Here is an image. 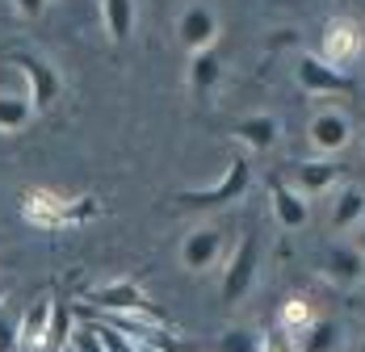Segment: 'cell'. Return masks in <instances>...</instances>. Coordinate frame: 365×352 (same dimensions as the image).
Returning <instances> with one entry per match:
<instances>
[{"mask_svg": "<svg viewBox=\"0 0 365 352\" xmlns=\"http://www.w3.org/2000/svg\"><path fill=\"white\" fill-rule=\"evenodd\" d=\"M248 189H252V164L244 155H235L227 164L219 185H210V189H181L177 202H181L185 210H222V206H235Z\"/></svg>", "mask_w": 365, "mask_h": 352, "instance_id": "obj_1", "label": "cell"}, {"mask_svg": "<svg viewBox=\"0 0 365 352\" xmlns=\"http://www.w3.org/2000/svg\"><path fill=\"white\" fill-rule=\"evenodd\" d=\"M307 143L319 160H336L353 147V118L344 109H315L307 122Z\"/></svg>", "mask_w": 365, "mask_h": 352, "instance_id": "obj_2", "label": "cell"}, {"mask_svg": "<svg viewBox=\"0 0 365 352\" xmlns=\"http://www.w3.org/2000/svg\"><path fill=\"white\" fill-rule=\"evenodd\" d=\"M222 252H227V235H222V227L202 222V227H193V231L181 239L177 260H181L185 273H215V269L222 264Z\"/></svg>", "mask_w": 365, "mask_h": 352, "instance_id": "obj_3", "label": "cell"}, {"mask_svg": "<svg viewBox=\"0 0 365 352\" xmlns=\"http://www.w3.org/2000/svg\"><path fill=\"white\" fill-rule=\"evenodd\" d=\"M294 80L307 97H353V76L349 71H336L331 63H324L319 55H298L294 63Z\"/></svg>", "mask_w": 365, "mask_h": 352, "instance_id": "obj_4", "label": "cell"}, {"mask_svg": "<svg viewBox=\"0 0 365 352\" xmlns=\"http://www.w3.org/2000/svg\"><path fill=\"white\" fill-rule=\"evenodd\" d=\"M256 269H260V239L244 235V244L235 247V256L227 260L222 269V302L227 306H240L256 285Z\"/></svg>", "mask_w": 365, "mask_h": 352, "instance_id": "obj_5", "label": "cell"}, {"mask_svg": "<svg viewBox=\"0 0 365 352\" xmlns=\"http://www.w3.org/2000/svg\"><path fill=\"white\" fill-rule=\"evenodd\" d=\"M361 51H365V34L353 17H331L324 26V55H319L324 63H331L336 71H349L361 59Z\"/></svg>", "mask_w": 365, "mask_h": 352, "instance_id": "obj_6", "label": "cell"}, {"mask_svg": "<svg viewBox=\"0 0 365 352\" xmlns=\"http://www.w3.org/2000/svg\"><path fill=\"white\" fill-rule=\"evenodd\" d=\"M222 34V21L219 13L210 9V4H185L181 17H177V38H181V46L189 55H202V51H215V42Z\"/></svg>", "mask_w": 365, "mask_h": 352, "instance_id": "obj_7", "label": "cell"}, {"mask_svg": "<svg viewBox=\"0 0 365 352\" xmlns=\"http://www.w3.org/2000/svg\"><path fill=\"white\" fill-rule=\"evenodd\" d=\"M336 180H340V164L336 160H298L290 168V176H286V185H290L294 193H302L307 202L331 193Z\"/></svg>", "mask_w": 365, "mask_h": 352, "instance_id": "obj_8", "label": "cell"}, {"mask_svg": "<svg viewBox=\"0 0 365 352\" xmlns=\"http://www.w3.org/2000/svg\"><path fill=\"white\" fill-rule=\"evenodd\" d=\"M88 302L97 306V311H106V315H139L147 311V294L139 281H126V277H118L110 285H97L93 294H88Z\"/></svg>", "mask_w": 365, "mask_h": 352, "instance_id": "obj_9", "label": "cell"}, {"mask_svg": "<svg viewBox=\"0 0 365 352\" xmlns=\"http://www.w3.org/2000/svg\"><path fill=\"white\" fill-rule=\"evenodd\" d=\"M269 210H273V218H277L286 231H302V227L311 222V202H307L302 193H294L290 185H286V176L269 180Z\"/></svg>", "mask_w": 365, "mask_h": 352, "instance_id": "obj_10", "label": "cell"}, {"mask_svg": "<svg viewBox=\"0 0 365 352\" xmlns=\"http://www.w3.org/2000/svg\"><path fill=\"white\" fill-rule=\"evenodd\" d=\"M324 277L340 289H357L365 281V256L353 244H331L324 256Z\"/></svg>", "mask_w": 365, "mask_h": 352, "instance_id": "obj_11", "label": "cell"}, {"mask_svg": "<svg viewBox=\"0 0 365 352\" xmlns=\"http://www.w3.org/2000/svg\"><path fill=\"white\" fill-rule=\"evenodd\" d=\"M365 222V189L361 185H340L331 193V210H328V227L340 235H353Z\"/></svg>", "mask_w": 365, "mask_h": 352, "instance_id": "obj_12", "label": "cell"}, {"mask_svg": "<svg viewBox=\"0 0 365 352\" xmlns=\"http://www.w3.org/2000/svg\"><path fill=\"white\" fill-rule=\"evenodd\" d=\"M51 306H55L51 294H42V298H34V302L26 306V315L17 319V348L42 352V344H46V327H51Z\"/></svg>", "mask_w": 365, "mask_h": 352, "instance_id": "obj_13", "label": "cell"}, {"mask_svg": "<svg viewBox=\"0 0 365 352\" xmlns=\"http://www.w3.org/2000/svg\"><path fill=\"white\" fill-rule=\"evenodd\" d=\"M17 68H21V76L30 80V105H34V113L38 109H46L55 97H59V76L46 68L42 59H34V55H17Z\"/></svg>", "mask_w": 365, "mask_h": 352, "instance_id": "obj_14", "label": "cell"}, {"mask_svg": "<svg viewBox=\"0 0 365 352\" xmlns=\"http://www.w3.org/2000/svg\"><path fill=\"white\" fill-rule=\"evenodd\" d=\"M235 139L244 143L248 151H273L282 139V118L277 113H252L235 122Z\"/></svg>", "mask_w": 365, "mask_h": 352, "instance_id": "obj_15", "label": "cell"}, {"mask_svg": "<svg viewBox=\"0 0 365 352\" xmlns=\"http://www.w3.org/2000/svg\"><path fill=\"white\" fill-rule=\"evenodd\" d=\"M101 26H106V34L110 42H130L135 34V26H139V4L135 0H101Z\"/></svg>", "mask_w": 365, "mask_h": 352, "instance_id": "obj_16", "label": "cell"}, {"mask_svg": "<svg viewBox=\"0 0 365 352\" xmlns=\"http://www.w3.org/2000/svg\"><path fill=\"white\" fill-rule=\"evenodd\" d=\"M340 340H344V331H340L336 319H315L294 344H298V352H336L340 348Z\"/></svg>", "mask_w": 365, "mask_h": 352, "instance_id": "obj_17", "label": "cell"}, {"mask_svg": "<svg viewBox=\"0 0 365 352\" xmlns=\"http://www.w3.org/2000/svg\"><path fill=\"white\" fill-rule=\"evenodd\" d=\"M34 122V105L26 93H0V135H17Z\"/></svg>", "mask_w": 365, "mask_h": 352, "instance_id": "obj_18", "label": "cell"}, {"mask_svg": "<svg viewBox=\"0 0 365 352\" xmlns=\"http://www.w3.org/2000/svg\"><path fill=\"white\" fill-rule=\"evenodd\" d=\"M222 80V59L215 51H202V55H189V84L197 93H210Z\"/></svg>", "mask_w": 365, "mask_h": 352, "instance_id": "obj_19", "label": "cell"}, {"mask_svg": "<svg viewBox=\"0 0 365 352\" xmlns=\"http://www.w3.org/2000/svg\"><path fill=\"white\" fill-rule=\"evenodd\" d=\"M315 319H319V315H315V311H311L302 298H290V302L282 306V319H277V327H282L286 336H294V340H298V336H302V331H307Z\"/></svg>", "mask_w": 365, "mask_h": 352, "instance_id": "obj_20", "label": "cell"}, {"mask_svg": "<svg viewBox=\"0 0 365 352\" xmlns=\"http://www.w3.org/2000/svg\"><path fill=\"white\" fill-rule=\"evenodd\" d=\"M68 340H72V315L55 302V306H51V327H46V344H42V352H59Z\"/></svg>", "mask_w": 365, "mask_h": 352, "instance_id": "obj_21", "label": "cell"}, {"mask_svg": "<svg viewBox=\"0 0 365 352\" xmlns=\"http://www.w3.org/2000/svg\"><path fill=\"white\" fill-rule=\"evenodd\" d=\"M219 352H260V331H252V327H222Z\"/></svg>", "mask_w": 365, "mask_h": 352, "instance_id": "obj_22", "label": "cell"}, {"mask_svg": "<svg viewBox=\"0 0 365 352\" xmlns=\"http://www.w3.org/2000/svg\"><path fill=\"white\" fill-rule=\"evenodd\" d=\"M93 331H97V340H101L106 352H139L130 340H126V331H118V327H110V323H93Z\"/></svg>", "mask_w": 365, "mask_h": 352, "instance_id": "obj_23", "label": "cell"}, {"mask_svg": "<svg viewBox=\"0 0 365 352\" xmlns=\"http://www.w3.org/2000/svg\"><path fill=\"white\" fill-rule=\"evenodd\" d=\"M68 344H72L76 352H106V348H101V340H97V331H93V323H80Z\"/></svg>", "mask_w": 365, "mask_h": 352, "instance_id": "obj_24", "label": "cell"}, {"mask_svg": "<svg viewBox=\"0 0 365 352\" xmlns=\"http://www.w3.org/2000/svg\"><path fill=\"white\" fill-rule=\"evenodd\" d=\"M260 352H298V344H294V336H286L282 327H273V331L260 336Z\"/></svg>", "mask_w": 365, "mask_h": 352, "instance_id": "obj_25", "label": "cell"}, {"mask_svg": "<svg viewBox=\"0 0 365 352\" xmlns=\"http://www.w3.org/2000/svg\"><path fill=\"white\" fill-rule=\"evenodd\" d=\"M17 348V315L9 306H0V352Z\"/></svg>", "mask_w": 365, "mask_h": 352, "instance_id": "obj_26", "label": "cell"}, {"mask_svg": "<svg viewBox=\"0 0 365 352\" xmlns=\"http://www.w3.org/2000/svg\"><path fill=\"white\" fill-rule=\"evenodd\" d=\"M13 9H17L21 17H42V13L51 9V0H13Z\"/></svg>", "mask_w": 365, "mask_h": 352, "instance_id": "obj_27", "label": "cell"}, {"mask_svg": "<svg viewBox=\"0 0 365 352\" xmlns=\"http://www.w3.org/2000/svg\"><path fill=\"white\" fill-rule=\"evenodd\" d=\"M353 247H357V252L365 256V222L357 227V231H353Z\"/></svg>", "mask_w": 365, "mask_h": 352, "instance_id": "obj_28", "label": "cell"}, {"mask_svg": "<svg viewBox=\"0 0 365 352\" xmlns=\"http://www.w3.org/2000/svg\"><path fill=\"white\" fill-rule=\"evenodd\" d=\"M4 302H9V285L0 281V306H4Z\"/></svg>", "mask_w": 365, "mask_h": 352, "instance_id": "obj_29", "label": "cell"}, {"mask_svg": "<svg viewBox=\"0 0 365 352\" xmlns=\"http://www.w3.org/2000/svg\"><path fill=\"white\" fill-rule=\"evenodd\" d=\"M357 352H365V336H361V340H357Z\"/></svg>", "mask_w": 365, "mask_h": 352, "instance_id": "obj_30", "label": "cell"}, {"mask_svg": "<svg viewBox=\"0 0 365 352\" xmlns=\"http://www.w3.org/2000/svg\"><path fill=\"white\" fill-rule=\"evenodd\" d=\"M59 352H76V348H72V344H63V348H59Z\"/></svg>", "mask_w": 365, "mask_h": 352, "instance_id": "obj_31", "label": "cell"}, {"mask_svg": "<svg viewBox=\"0 0 365 352\" xmlns=\"http://www.w3.org/2000/svg\"><path fill=\"white\" fill-rule=\"evenodd\" d=\"M357 289H361V294H365V281H361V285H357Z\"/></svg>", "mask_w": 365, "mask_h": 352, "instance_id": "obj_32", "label": "cell"}]
</instances>
